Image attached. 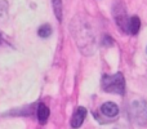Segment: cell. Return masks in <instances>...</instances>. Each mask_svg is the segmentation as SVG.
<instances>
[{"label": "cell", "mask_w": 147, "mask_h": 129, "mask_svg": "<svg viewBox=\"0 0 147 129\" xmlns=\"http://www.w3.org/2000/svg\"><path fill=\"white\" fill-rule=\"evenodd\" d=\"M71 31L79 49L84 54H93L96 51V38L89 23L79 16L72 21Z\"/></svg>", "instance_id": "obj_1"}, {"label": "cell", "mask_w": 147, "mask_h": 129, "mask_svg": "<svg viewBox=\"0 0 147 129\" xmlns=\"http://www.w3.org/2000/svg\"><path fill=\"white\" fill-rule=\"evenodd\" d=\"M101 86L107 93H114L124 96L125 93V79L121 72L114 75H103L101 80Z\"/></svg>", "instance_id": "obj_2"}, {"label": "cell", "mask_w": 147, "mask_h": 129, "mask_svg": "<svg viewBox=\"0 0 147 129\" xmlns=\"http://www.w3.org/2000/svg\"><path fill=\"white\" fill-rule=\"evenodd\" d=\"M130 119L140 127L147 124V102L145 99H136L132 102L129 109Z\"/></svg>", "instance_id": "obj_3"}, {"label": "cell", "mask_w": 147, "mask_h": 129, "mask_svg": "<svg viewBox=\"0 0 147 129\" xmlns=\"http://www.w3.org/2000/svg\"><path fill=\"white\" fill-rule=\"evenodd\" d=\"M112 12H114V18H115V21H116L119 28L121 31H124V32H128V26H129L130 18H128L127 10H125L124 5L123 4H115Z\"/></svg>", "instance_id": "obj_4"}, {"label": "cell", "mask_w": 147, "mask_h": 129, "mask_svg": "<svg viewBox=\"0 0 147 129\" xmlns=\"http://www.w3.org/2000/svg\"><path fill=\"white\" fill-rule=\"evenodd\" d=\"M99 111H101L102 116L107 118L109 122H112V120H115V118L119 115V107H117V105L114 103V102H105L101 106Z\"/></svg>", "instance_id": "obj_5"}, {"label": "cell", "mask_w": 147, "mask_h": 129, "mask_svg": "<svg viewBox=\"0 0 147 129\" xmlns=\"http://www.w3.org/2000/svg\"><path fill=\"white\" fill-rule=\"evenodd\" d=\"M85 118H86V110L84 109V107H78V109L75 110V112L72 114L71 122H70V124H71V128L72 129L80 128L81 125H83Z\"/></svg>", "instance_id": "obj_6"}, {"label": "cell", "mask_w": 147, "mask_h": 129, "mask_svg": "<svg viewBox=\"0 0 147 129\" xmlns=\"http://www.w3.org/2000/svg\"><path fill=\"white\" fill-rule=\"evenodd\" d=\"M49 114H51V112H49V109L45 103L40 102V103L36 106V118H38L40 124H45L49 118Z\"/></svg>", "instance_id": "obj_7"}, {"label": "cell", "mask_w": 147, "mask_h": 129, "mask_svg": "<svg viewBox=\"0 0 147 129\" xmlns=\"http://www.w3.org/2000/svg\"><path fill=\"white\" fill-rule=\"evenodd\" d=\"M141 28V21L137 16H132L129 20V26H128V32L132 35H137Z\"/></svg>", "instance_id": "obj_8"}, {"label": "cell", "mask_w": 147, "mask_h": 129, "mask_svg": "<svg viewBox=\"0 0 147 129\" xmlns=\"http://www.w3.org/2000/svg\"><path fill=\"white\" fill-rule=\"evenodd\" d=\"M38 35L40 36V38H49V36L52 35V27L51 25H48V23H45V25H41L40 27H39L38 30Z\"/></svg>", "instance_id": "obj_9"}, {"label": "cell", "mask_w": 147, "mask_h": 129, "mask_svg": "<svg viewBox=\"0 0 147 129\" xmlns=\"http://www.w3.org/2000/svg\"><path fill=\"white\" fill-rule=\"evenodd\" d=\"M53 1V8H54V13H56L57 20L61 21L62 20V3L61 0H52Z\"/></svg>", "instance_id": "obj_10"}, {"label": "cell", "mask_w": 147, "mask_h": 129, "mask_svg": "<svg viewBox=\"0 0 147 129\" xmlns=\"http://www.w3.org/2000/svg\"><path fill=\"white\" fill-rule=\"evenodd\" d=\"M0 16H1V17L7 16V1L0 3Z\"/></svg>", "instance_id": "obj_11"}, {"label": "cell", "mask_w": 147, "mask_h": 129, "mask_svg": "<svg viewBox=\"0 0 147 129\" xmlns=\"http://www.w3.org/2000/svg\"><path fill=\"white\" fill-rule=\"evenodd\" d=\"M1 41H3V36H1V34H0V44H1Z\"/></svg>", "instance_id": "obj_12"}, {"label": "cell", "mask_w": 147, "mask_h": 129, "mask_svg": "<svg viewBox=\"0 0 147 129\" xmlns=\"http://www.w3.org/2000/svg\"><path fill=\"white\" fill-rule=\"evenodd\" d=\"M115 129H125V128H115Z\"/></svg>", "instance_id": "obj_13"}]
</instances>
